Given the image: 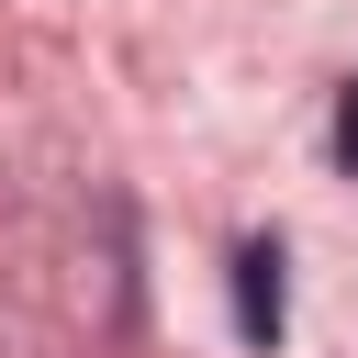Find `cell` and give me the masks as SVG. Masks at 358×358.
<instances>
[{"label": "cell", "mask_w": 358, "mask_h": 358, "mask_svg": "<svg viewBox=\"0 0 358 358\" xmlns=\"http://www.w3.org/2000/svg\"><path fill=\"white\" fill-rule=\"evenodd\" d=\"M235 336H246V347H280V336H291V280H280V235H246V246H235Z\"/></svg>", "instance_id": "cell-1"}, {"label": "cell", "mask_w": 358, "mask_h": 358, "mask_svg": "<svg viewBox=\"0 0 358 358\" xmlns=\"http://www.w3.org/2000/svg\"><path fill=\"white\" fill-rule=\"evenodd\" d=\"M336 157L358 168V90H336Z\"/></svg>", "instance_id": "cell-2"}]
</instances>
